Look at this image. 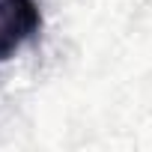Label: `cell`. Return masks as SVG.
I'll list each match as a JSON object with an SVG mask.
<instances>
[{
	"label": "cell",
	"mask_w": 152,
	"mask_h": 152,
	"mask_svg": "<svg viewBox=\"0 0 152 152\" xmlns=\"http://www.w3.org/2000/svg\"><path fill=\"white\" fill-rule=\"evenodd\" d=\"M42 27L36 0H0V63H6Z\"/></svg>",
	"instance_id": "1"
}]
</instances>
